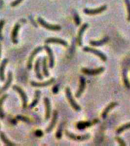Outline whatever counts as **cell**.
Masks as SVG:
<instances>
[{
    "label": "cell",
    "instance_id": "f1b7e54d",
    "mask_svg": "<svg viewBox=\"0 0 130 146\" xmlns=\"http://www.w3.org/2000/svg\"><path fill=\"white\" fill-rule=\"evenodd\" d=\"M125 4L126 5V9H127V19L129 21H130V0H124Z\"/></svg>",
    "mask_w": 130,
    "mask_h": 146
},
{
    "label": "cell",
    "instance_id": "4316f807",
    "mask_svg": "<svg viewBox=\"0 0 130 146\" xmlns=\"http://www.w3.org/2000/svg\"><path fill=\"white\" fill-rule=\"evenodd\" d=\"M130 129V123L124 124V125H121L120 127H119L116 130V134H121L122 132H124L125 130L129 129Z\"/></svg>",
    "mask_w": 130,
    "mask_h": 146
},
{
    "label": "cell",
    "instance_id": "e0dca14e",
    "mask_svg": "<svg viewBox=\"0 0 130 146\" xmlns=\"http://www.w3.org/2000/svg\"><path fill=\"white\" fill-rule=\"evenodd\" d=\"M55 81V79L53 78H50V80H48L46 82H31V84L33 87H46L50 85L52 83H53Z\"/></svg>",
    "mask_w": 130,
    "mask_h": 146
},
{
    "label": "cell",
    "instance_id": "7402d4cb",
    "mask_svg": "<svg viewBox=\"0 0 130 146\" xmlns=\"http://www.w3.org/2000/svg\"><path fill=\"white\" fill-rule=\"evenodd\" d=\"M123 83H124V85L125 87H126L127 88H130V82L128 79V76H127V68H124L123 70Z\"/></svg>",
    "mask_w": 130,
    "mask_h": 146
},
{
    "label": "cell",
    "instance_id": "603a6c76",
    "mask_svg": "<svg viewBox=\"0 0 130 146\" xmlns=\"http://www.w3.org/2000/svg\"><path fill=\"white\" fill-rule=\"evenodd\" d=\"M40 58H39L36 61L35 63V73H36V76L39 79H42L43 78V75H41L40 70Z\"/></svg>",
    "mask_w": 130,
    "mask_h": 146
},
{
    "label": "cell",
    "instance_id": "8fae6325",
    "mask_svg": "<svg viewBox=\"0 0 130 146\" xmlns=\"http://www.w3.org/2000/svg\"><path fill=\"white\" fill-rule=\"evenodd\" d=\"M43 48L46 50V51L47 52L48 56H49V66H50V68H52L53 66H54V56H53V53H52V50L47 45L44 46Z\"/></svg>",
    "mask_w": 130,
    "mask_h": 146
},
{
    "label": "cell",
    "instance_id": "7a4b0ae2",
    "mask_svg": "<svg viewBox=\"0 0 130 146\" xmlns=\"http://www.w3.org/2000/svg\"><path fill=\"white\" fill-rule=\"evenodd\" d=\"M83 50H84V52H91V53H93V54H94L95 56L99 57V58H100L103 62L107 61V56H106L103 52L100 51V50H96V49H94V48L88 47V46H84V47L83 48Z\"/></svg>",
    "mask_w": 130,
    "mask_h": 146
},
{
    "label": "cell",
    "instance_id": "5b68a950",
    "mask_svg": "<svg viewBox=\"0 0 130 146\" xmlns=\"http://www.w3.org/2000/svg\"><path fill=\"white\" fill-rule=\"evenodd\" d=\"M107 9V6L106 5H102V6L98 7L97 9H84V13L86 15H98L103 12L106 11Z\"/></svg>",
    "mask_w": 130,
    "mask_h": 146
},
{
    "label": "cell",
    "instance_id": "1f68e13d",
    "mask_svg": "<svg viewBox=\"0 0 130 146\" xmlns=\"http://www.w3.org/2000/svg\"><path fill=\"white\" fill-rule=\"evenodd\" d=\"M115 139L116 140V141L118 142L120 145L122 146H125L126 145V144H125V142L124 141H123V139H121L120 137H119V136H116V138H115Z\"/></svg>",
    "mask_w": 130,
    "mask_h": 146
},
{
    "label": "cell",
    "instance_id": "9a60e30c",
    "mask_svg": "<svg viewBox=\"0 0 130 146\" xmlns=\"http://www.w3.org/2000/svg\"><path fill=\"white\" fill-rule=\"evenodd\" d=\"M118 105V104L116 102H111L110 104H109V105L107 106L104 110H103V111L102 112V113H101V116H102L103 119H106L107 118V115L109 113V112L113 110L115 107H116Z\"/></svg>",
    "mask_w": 130,
    "mask_h": 146
},
{
    "label": "cell",
    "instance_id": "83f0119b",
    "mask_svg": "<svg viewBox=\"0 0 130 146\" xmlns=\"http://www.w3.org/2000/svg\"><path fill=\"white\" fill-rule=\"evenodd\" d=\"M0 138H1L2 141H3L6 145H9V146L15 145V144L12 143V142H11V141H9V139H8V138L5 135V134L3 133V132H0Z\"/></svg>",
    "mask_w": 130,
    "mask_h": 146
},
{
    "label": "cell",
    "instance_id": "d590c367",
    "mask_svg": "<svg viewBox=\"0 0 130 146\" xmlns=\"http://www.w3.org/2000/svg\"><path fill=\"white\" fill-rule=\"evenodd\" d=\"M1 53H2V46H1V43H0V57H1Z\"/></svg>",
    "mask_w": 130,
    "mask_h": 146
},
{
    "label": "cell",
    "instance_id": "d6986e66",
    "mask_svg": "<svg viewBox=\"0 0 130 146\" xmlns=\"http://www.w3.org/2000/svg\"><path fill=\"white\" fill-rule=\"evenodd\" d=\"M44 104L46 107V119L47 120L50 117V113H51V106H50V102L49 98H44Z\"/></svg>",
    "mask_w": 130,
    "mask_h": 146
},
{
    "label": "cell",
    "instance_id": "836d02e7",
    "mask_svg": "<svg viewBox=\"0 0 130 146\" xmlns=\"http://www.w3.org/2000/svg\"><path fill=\"white\" fill-rule=\"evenodd\" d=\"M5 25V21L2 20L0 21V40H2V27Z\"/></svg>",
    "mask_w": 130,
    "mask_h": 146
},
{
    "label": "cell",
    "instance_id": "3957f363",
    "mask_svg": "<svg viewBox=\"0 0 130 146\" xmlns=\"http://www.w3.org/2000/svg\"><path fill=\"white\" fill-rule=\"evenodd\" d=\"M66 136L72 140H74V141H85V140H88V139H90L91 135L89 134H84L82 135H76L73 134V133H71V132H68V131H66Z\"/></svg>",
    "mask_w": 130,
    "mask_h": 146
},
{
    "label": "cell",
    "instance_id": "6da1fadb",
    "mask_svg": "<svg viewBox=\"0 0 130 146\" xmlns=\"http://www.w3.org/2000/svg\"><path fill=\"white\" fill-rule=\"evenodd\" d=\"M66 98L68 99V102H69V104H70L71 105V107H72L75 111H80V110H81V107L77 103H76V101L75 100V99L73 98L72 94V92H71V90L69 88H66Z\"/></svg>",
    "mask_w": 130,
    "mask_h": 146
},
{
    "label": "cell",
    "instance_id": "44dd1931",
    "mask_svg": "<svg viewBox=\"0 0 130 146\" xmlns=\"http://www.w3.org/2000/svg\"><path fill=\"white\" fill-rule=\"evenodd\" d=\"M11 81H12V74H11V72H9V74H8V79H7L6 83L5 84V85L2 87V88L0 89V94L2 93L3 91H6L7 89L9 88V86H10V84H11Z\"/></svg>",
    "mask_w": 130,
    "mask_h": 146
},
{
    "label": "cell",
    "instance_id": "ba28073f",
    "mask_svg": "<svg viewBox=\"0 0 130 146\" xmlns=\"http://www.w3.org/2000/svg\"><path fill=\"white\" fill-rule=\"evenodd\" d=\"M85 86H86V82H85V78L84 77L81 76L80 77V84L79 88H78V90L77 91V92L75 93V97L77 98H79L81 97V95L82 94V93L84 92V89H85Z\"/></svg>",
    "mask_w": 130,
    "mask_h": 146
},
{
    "label": "cell",
    "instance_id": "4fadbf2b",
    "mask_svg": "<svg viewBox=\"0 0 130 146\" xmlns=\"http://www.w3.org/2000/svg\"><path fill=\"white\" fill-rule=\"evenodd\" d=\"M46 43H57V44H61V45L64 46H68V43L67 42L62 39L59 38H54V37H52V38H48L45 41Z\"/></svg>",
    "mask_w": 130,
    "mask_h": 146
},
{
    "label": "cell",
    "instance_id": "f546056e",
    "mask_svg": "<svg viewBox=\"0 0 130 146\" xmlns=\"http://www.w3.org/2000/svg\"><path fill=\"white\" fill-rule=\"evenodd\" d=\"M74 21H75V25L77 26L81 25V18H80L79 15H78L76 11H74Z\"/></svg>",
    "mask_w": 130,
    "mask_h": 146
},
{
    "label": "cell",
    "instance_id": "30bf717a",
    "mask_svg": "<svg viewBox=\"0 0 130 146\" xmlns=\"http://www.w3.org/2000/svg\"><path fill=\"white\" fill-rule=\"evenodd\" d=\"M42 50H43V48L41 47V46H39V47H36V49H34V50H33V52H31V54L30 56L28 62H27V68H28V69H31L32 62H33L34 58L35 57V56H36L39 52H40Z\"/></svg>",
    "mask_w": 130,
    "mask_h": 146
},
{
    "label": "cell",
    "instance_id": "d4e9b609",
    "mask_svg": "<svg viewBox=\"0 0 130 146\" xmlns=\"http://www.w3.org/2000/svg\"><path fill=\"white\" fill-rule=\"evenodd\" d=\"M46 57H43V62H42V68H43V75H45L46 77H48L49 75H50V73L48 72L47 69V65H46Z\"/></svg>",
    "mask_w": 130,
    "mask_h": 146
},
{
    "label": "cell",
    "instance_id": "5bb4252c",
    "mask_svg": "<svg viewBox=\"0 0 130 146\" xmlns=\"http://www.w3.org/2000/svg\"><path fill=\"white\" fill-rule=\"evenodd\" d=\"M20 24L17 23L15 27L13 28V31H12V33H11V40L15 44L18 43V31H19V28H20Z\"/></svg>",
    "mask_w": 130,
    "mask_h": 146
},
{
    "label": "cell",
    "instance_id": "ac0fdd59",
    "mask_svg": "<svg viewBox=\"0 0 130 146\" xmlns=\"http://www.w3.org/2000/svg\"><path fill=\"white\" fill-rule=\"evenodd\" d=\"M98 119H96V120L93 121V122H80L77 124V128L78 129L82 130L84 129H86L87 127H88V126H91V125H94V124H95V123H98Z\"/></svg>",
    "mask_w": 130,
    "mask_h": 146
},
{
    "label": "cell",
    "instance_id": "277c9868",
    "mask_svg": "<svg viewBox=\"0 0 130 146\" xmlns=\"http://www.w3.org/2000/svg\"><path fill=\"white\" fill-rule=\"evenodd\" d=\"M37 21L42 27H45L46 29L50 30V31H59L61 30V27L59 25H51V24H48L43 20V18H37Z\"/></svg>",
    "mask_w": 130,
    "mask_h": 146
},
{
    "label": "cell",
    "instance_id": "2e32d148",
    "mask_svg": "<svg viewBox=\"0 0 130 146\" xmlns=\"http://www.w3.org/2000/svg\"><path fill=\"white\" fill-rule=\"evenodd\" d=\"M57 119H58V112H57L56 110H54V112H53V115H52V121H51V123H50V125H49V127L46 129V132H50L52 131V129L55 127V125L56 124Z\"/></svg>",
    "mask_w": 130,
    "mask_h": 146
},
{
    "label": "cell",
    "instance_id": "8992f818",
    "mask_svg": "<svg viewBox=\"0 0 130 146\" xmlns=\"http://www.w3.org/2000/svg\"><path fill=\"white\" fill-rule=\"evenodd\" d=\"M104 71V67H99L98 68H84L82 69V72L88 75H97L102 73Z\"/></svg>",
    "mask_w": 130,
    "mask_h": 146
},
{
    "label": "cell",
    "instance_id": "e575fe53",
    "mask_svg": "<svg viewBox=\"0 0 130 146\" xmlns=\"http://www.w3.org/2000/svg\"><path fill=\"white\" fill-rule=\"evenodd\" d=\"M22 1L23 0H15L13 2H11V5L12 7H15V6H17L18 4H20L21 2H22Z\"/></svg>",
    "mask_w": 130,
    "mask_h": 146
},
{
    "label": "cell",
    "instance_id": "ffe728a7",
    "mask_svg": "<svg viewBox=\"0 0 130 146\" xmlns=\"http://www.w3.org/2000/svg\"><path fill=\"white\" fill-rule=\"evenodd\" d=\"M7 63H8V59H4L2 60L0 65V80L3 82L5 80V74H4V70L5 66H6Z\"/></svg>",
    "mask_w": 130,
    "mask_h": 146
},
{
    "label": "cell",
    "instance_id": "9c48e42d",
    "mask_svg": "<svg viewBox=\"0 0 130 146\" xmlns=\"http://www.w3.org/2000/svg\"><path fill=\"white\" fill-rule=\"evenodd\" d=\"M88 27V24L87 23H84L82 25V26L80 27L79 31H78V37H77V42L79 46H82V36H83V34L85 31V30Z\"/></svg>",
    "mask_w": 130,
    "mask_h": 146
},
{
    "label": "cell",
    "instance_id": "cb8c5ba5",
    "mask_svg": "<svg viewBox=\"0 0 130 146\" xmlns=\"http://www.w3.org/2000/svg\"><path fill=\"white\" fill-rule=\"evenodd\" d=\"M40 91H35V96H34V100L32 101V103L30 104L29 107L30 108H34L36 104H37V103H38L39 100H40Z\"/></svg>",
    "mask_w": 130,
    "mask_h": 146
},
{
    "label": "cell",
    "instance_id": "52a82bcc",
    "mask_svg": "<svg viewBox=\"0 0 130 146\" xmlns=\"http://www.w3.org/2000/svg\"><path fill=\"white\" fill-rule=\"evenodd\" d=\"M13 89L16 91V92H17V93H18L19 94H20L21 98V100H22L23 107L25 108V107H27V95H26V94L25 93V91H23L20 87L17 86V85H14Z\"/></svg>",
    "mask_w": 130,
    "mask_h": 146
},
{
    "label": "cell",
    "instance_id": "4dcf8cb0",
    "mask_svg": "<svg viewBox=\"0 0 130 146\" xmlns=\"http://www.w3.org/2000/svg\"><path fill=\"white\" fill-rule=\"evenodd\" d=\"M62 125H63V124L62 123V124H60L59 126V128H58V130H57L56 132V136L57 139H61L62 137Z\"/></svg>",
    "mask_w": 130,
    "mask_h": 146
},
{
    "label": "cell",
    "instance_id": "7c38bea8",
    "mask_svg": "<svg viewBox=\"0 0 130 146\" xmlns=\"http://www.w3.org/2000/svg\"><path fill=\"white\" fill-rule=\"evenodd\" d=\"M109 41V37L107 36H104L100 40H91L90 41V44L93 46H101L104 45L106 43H108Z\"/></svg>",
    "mask_w": 130,
    "mask_h": 146
},
{
    "label": "cell",
    "instance_id": "484cf974",
    "mask_svg": "<svg viewBox=\"0 0 130 146\" xmlns=\"http://www.w3.org/2000/svg\"><path fill=\"white\" fill-rule=\"evenodd\" d=\"M8 98V95L7 94H5L2 97V98H0V118L3 119L5 116V113L4 112H3V110H2V104L5 101V100Z\"/></svg>",
    "mask_w": 130,
    "mask_h": 146
},
{
    "label": "cell",
    "instance_id": "d6a6232c",
    "mask_svg": "<svg viewBox=\"0 0 130 146\" xmlns=\"http://www.w3.org/2000/svg\"><path fill=\"white\" fill-rule=\"evenodd\" d=\"M17 119H20V120L25 121V122H26V123H31V120H30L29 119L27 118V117H25V116H21V115H18V116H17Z\"/></svg>",
    "mask_w": 130,
    "mask_h": 146
}]
</instances>
